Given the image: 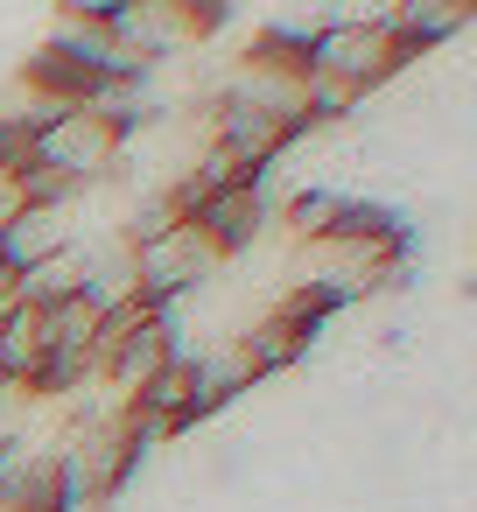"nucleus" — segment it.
I'll return each mask as SVG.
<instances>
[{"mask_svg":"<svg viewBox=\"0 0 477 512\" xmlns=\"http://www.w3.org/2000/svg\"><path fill=\"white\" fill-rule=\"evenodd\" d=\"M225 267H232V260H225V253L211 246V232L190 225V218H169L162 232L134 239V295L155 302V309H183V302H197L204 288L225 281Z\"/></svg>","mask_w":477,"mask_h":512,"instance_id":"obj_2","label":"nucleus"},{"mask_svg":"<svg viewBox=\"0 0 477 512\" xmlns=\"http://www.w3.org/2000/svg\"><path fill=\"white\" fill-rule=\"evenodd\" d=\"M120 148H127V113L120 106H64V113H50L43 127L22 134V169H43V176H57L85 197L106 176H120Z\"/></svg>","mask_w":477,"mask_h":512,"instance_id":"obj_1","label":"nucleus"},{"mask_svg":"<svg viewBox=\"0 0 477 512\" xmlns=\"http://www.w3.org/2000/svg\"><path fill=\"white\" fill-rule=\"evenodd\" d=\"M57 8H64V15H99V22H113L127 0H57Z\"/></svg>","mask_w":477,"mask_h":512,"instance_id":"obj_6","label":"nucleus"},{"mask_svg":"<svg viewBox=\"0 0 477 512\" xmlns=\"http://www.w3.org/2000/svg\"><path fill=\"white\" fill-rule=\"evenodd\" d=\"M470 15H477V0H386L393 36L414 43L421 57H428V50H449V43L470 29Z\"/></svg>","mask_w":477,"mask_h":512,"instance_id":"obj_4","label":"nucleus"},{"mask_svg":"<svg viewBox=\"0 0 477 512\" xmlns=\"http://www.w3.org/2000/svg\"><path fill=\"white\" fill-rule=\"evenodd\" d=\"M71 211H78V204H29L8 232H0V267L29 274V267L57 260V253L78 239V218H71Z\"/></svg>","mask_w":477,"mask_h":512,"instance_id":"obj_3","label":"nucleus"},{"mask_svg":"<svg viewBox=\"0 0 477 512\" xmlns=\"http://www.w3.org/2000/svg\"><path fill=\"white\" fill-rule=\"evenodd\" d=\"M22 211H29V183H22V169H15V162H0V232H8Z\"/></svg>","mask_w":477,"mask_h":512,"instance_id":"obj_5","label":"nucleus"}]
</instances>
